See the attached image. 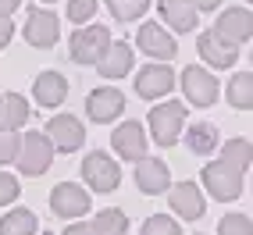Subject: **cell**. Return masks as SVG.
<instances>
[{
	"label": "cell",
	"mask_w": 253,
	"mask_h": 235,
	"mask_svg": "<svg viewBox=\"0 0 253 235\" xmlns=\"http://www.w3.org/2000/svg\"><path fill=\"white\" fill-rule=\"evenodd\" d=\"M182 93H185V104L193 107H214L217 104V78L211 75V68H200V64H189L182 72Z\"/></svg>",
	"instance_id": "8992f818"
},
{
	"label": "cell",
	"mask_w": 253,
	"mask_h": 235,
	"mask_svg": "<svg viewBox=\"0 0 253 235\" xmlns=\"http://www.w3.org/2000/svg\"><path fill=\"white\" fill-rule=\"evenodd\" d=\"M107 43H111V32L104 25H93V22L79 25L75 36H72V43H68L72 46V61L75 64H96L100 57H104Z\"/></svg>",
	"instance_id": "5b68a950"
},
{
	"label": "cell",
	"mask_w": 253,
	"mask_h": 235,
	"mask_svg": "<svg viewBox=\"0 0 253 235\" xmlns=\"http://www.w3.org/2000/svg\"><path fill=\"white\" fill-rule=\"evenodd\" d=\"M168 189H171V193H168V203H171V210L178 217H185V221L204 217L207 199H204V189H200L196 182H178V186H168Z\"/></svg>",
	"instance_id": "7c38bea8"
},
{
	"label": "cell",
	"mask_w": 253,
	"mask_h": 235,
	"mask_svg": "<svg viewBox=\"0 0 253 235\" xmlns=\"http://www.w3.org/2000/svg\"><path fill=\"white\" fill-rule=\"evenodd\" d=\"M50 210L57 217H68V221L86 217L89 214V189H82L79 182H61V186H54V193H50Z\"/></svg>",
	"instance_id": "ba28073f"
},
{
	"label": "cell",
	"mask_w": 253,
	"mask_h": 235,
	"mask_svg": "<svg viewBox=\"0 0 253 235\" xmlns=\"http://www.w3.org/2000/svg\"><path fill=\"white\" fill-rule=\"evenodd\" d=\"M146 143H150V136H146V128L139 121H122L111 136V146L122 160H139L146 154Z\"/></svg>",
	"instance_id": "4fadbf2b"
},
{
	"label": "cell",
	"mask_w": 253,
	"mask_h": 235,
	"mask_svg": "<svg viewBox=\"0 0 253 235\" xmlns=\"http://www.w3.org/2000/svg\"><path fill=\"white\" fill-rule=\"evenodd\" d=\"M221 160L232 164V167H239V171L246 175V167H250V160H253V146H250L246 139H228V143L221 146Z\"/></svg>",
	"instance_id": "484cf974"
},
{
	"label": "cell",
	"mask_w": 253,
	"mask_h": 235,
	"mask_svg": "<svg viewBox=\"0 0 253 235\" xmlns=\"http://www.w3.org/2000/svg\"><path fill=\"white\" fill-rule=\"evenodd\" d=\"M185 118H189V107L178 104V100H168V104H157L146 118V132L157 146H175L182 139Z\"/></svg>",
	"instance_id": "6da1fadb"
},
{
	"label": "cell",
	"mask_w": 253,
	"mask_h": 235,
	"mask_svg": "<svg viewBox=\"0 0 253 235\" xmlns=\"http://www.w3.org/2000/svg\"><path fill=\"white\" fill-rule=\"evenodd\" d=\"M43 4H57V0H43Z\"/></svg>",
	"instance_id": "8d00e7d4"
},
{
	"label": "cell",
	"mask_w": 253,
	"mask_h": 235,
	"mask_svg": "<svg viewBox=\"0 0 253 235\" xmlns=\"http://www.w3.org/2000/svg\"><path fill=\"white\" fill-rule=\"evenodd\" d=\"M228 104L235 111H250L253 107V72H239V75H232L228 82Z\"/></svg>",
	"instance_id": "603a6c76"
},
{
	"label": "cell",
	"mask_w": 253,
	"mask_h": 235,
	"mask_svg": "<svg viewBox=\"0 0 253 235\" xmlns=\"http://www.w3.org/2000/svg\"><path fill=\"white\" fill-rule=\"evenodd\" d=\"M22 0H0V14H11V11H18Z\"/></svg>",
	"instance_id": "d590c367"
},
{
	"label": "cell",
	"mask_w": 253,
	"mask_h": 235,
	"mask_svg": "<svg viewBox=\"0 0 253 235\" xmlns=\"http://www.w3.org/2000/svg\"><path fill=\"white\" fill-rule=\"evenodd\" d=\"M82 178L93 193H114L122 186V164L111 160V154H104V150H93L82 160Z\"/></svg>",
	"instance_id": "277c9868"
},
{
	"label": "cell",
	"mask_w": 253,
	"mask_h": 235,
	"mask_svg": "<svg viewBox=\"0 0 253 235\" xmlns=\"http://www.w3.org/2000/svg\"><path fill=\"white\" fill-rule=\"evenodd\" d=\"M175 89V72L168 61H157V64H146V68H139L136 75V93L143 100H161Z\"/></svg>",
	"instance_id": "30bf717a"
},
{
	"label": "cell",
	"mask_w": 253,
	"mask_h": 235,
	"mask_svg": "<svg viewBox=\"0 0 253 235\" xmlns=\"http://www.w3.org/2000/svg\"><path fill=\"white\" fill-rule=\"evenodd\" d=\"M122 111H125V96L114 86H100L86 96V114L96 125H111L114 118H122Z\"/></svg>",
	"instance_id": "8fae6325"
},
{
	"label": "cell",
	"mask_w": 253,
	"mask_h": 235,
	"mask_svg": "<svg viewBox=\"0 0 253 235\" xmlns=\"http://www.w3.org/2000/svg\"><path fill=\"white\" fill-rule=\"evenodd\" d=\"M0 96H4V93H0Z\"/></svg>",
	"instance_id": "f35d334b"
},
{
	"label": "cell",
	"mask_w": 253,
	"mask_h": 235,
	"mask_svg": "<svg viewBox=\"0 0 253 235\" xmlns=\"http://www.w3.org/2000/svg\"><path fill=\"white\" fill-rule=\"evenodd\" d=\"M32 100H36L40 107H46V111L61 107L64 100H68V78L61 72H40L36 82H32Z\"/></svg>",
	"instance_id": "ac0fdd59"
},
{
	"label": "cell",
	"mask_w": 253,
	"mask_h": 235,
	"mask_svg": "<svg viewBox=\"0 0 253 235\" xmlns=\"http://www.w3.org/2000/svg\"><path fill=\"white\" fill-rule=\"evenodd\" d=\"M107 7L118 22H136L150 11V0H107Z\"/></svg>",
	"instance_id": "4316f807"
},
{
	"label": "cell",
	"mask_w": 253,
	"mask_h": 235,
	"mask_svg": "<svg viewBox=\"0 0 253 235\" xmlns=\"http://www.w3.org/2000/svg\"><path fill=\"white\" fill-rule=\"evenodd\" d=\"M14 36V22H11V14H0V50H4Z\"/></svg>",
	"instance_id": "d6a6232c"
},
{
	"label": "cell",
	"mask_w": 253,
	"mask_h": 235,
	"mask_svg": "<svg viewBox=\"0 0 253 235\" xmlns=\"http://www.w3.org/2000/svg\"><path fill=\"white\" fill-rule=\"evenodd\" d=\"M96 18V0H68V22L86 25Z\"/></svg>",
	"instance_id": "f546056e"
},
{
	"label": "cell",
	"mask_w": 253,
	"mask_h": 235,
	"mask_svg": "<svg viewBox=\"0 0 253 235\" xmlns=\"http://www.w3.org/2000/svg\"><path fill=\"white\" fill-rule=\"evenodd\" d=\"M214 32L228 43H246L253 36V14L246 7H225L214 18Z\"/></svg>",
	"instance_id": "9a60e30c"
},
{
	"label": "cell",
	"mask_w": 253,
	"mask_h": 235,
	"mask_svg": "<svg viewBox=\"0 0 253 235\" xmlns=\"http://www.w3.org/2000/svg\"><path fill=\"white\" fill-rule=\"evenodd\" d=\"M132 64H136V54H132V46L122 43V39H111L107 50H104V57L96 61V72L104 75V78H125L132 72Z\"/></svg>",
	"instance_id": "d6986e66"
},
{
	"label": "cell",
	"mask_w": 253,
	"mask_h": 235,
	"mask_svg": "<svg viewBox=\"0 0 253 235\" xmlns=\"http://www.w3.org/2000/svg\"><path fill=\"white\" fill-rule=\"evenodd\" d=\"M40 221L32 210H11L0 217V235H36Z\"/></svg>",
	"instance_id": "d4e9b609"
},
{
	"label": "cell",
	"mask_w": 253,
	"mask_h": 235,
	"mask_svg": "<svg viewBox=\"0 0 253 235\" xmlns=\"http://www.w3.org/2000/svg\"><path fill=\"white\" fill-rule=\"evenodd\" d=\"M89 225H93L96 235H128V217H125V210H118V207L100 210Z\"/></svg>",
	"instance_id": "cb8c5ba5"
},
{
	"label": "cell",
	"mask_w": 253,
	"mask_h": 235,
	"mask_svg": "<svg viewBox=\"0 0 253 235\" xmlns=\"http://www.w3.org/2000/svg\"><path fill=\"white\" fill-rule=\"evenodd\" d=\"M196 50H200V57H204L211 68H232V64L239 61V43L221 39L214 29H211V32H200Z\"/></svg>",
	"instance_id": "5bb4252c"
},
{
	"label": "cell",
	"mask_w": 253,
	"mask_h": 235,
	"mask_svg": "<svg viewBox=\"0 0 253 235\" xmlns=\"http://www.w3.org/2000/svg\"><path fill=\"white\" fill-rule=\"evenodd\" d=\"M18 178L14 175H7V171H0V207H7V203H14L18 199Z\"/></svg>",
	"instance_id": "1f68e13d"
},
{
	"label": "cell",
	"mask_w": 253,
	"mask_h": 235,
	"mask_svg": "<svg viewBox=\"0 0 253 235\" xmlns=\"http://www.w3.org/2000/svg\"><path fill=\"white\" fill-rule=\"evenodd\" d=\"M189 4L196 11H217V7H221V0H189Z\"/></svg>",
	"instance_id": "e575fe53"
},
{
	"label": "cell",
	"mask_w": 253,
	"mask_h": 235,
	"mask_svg": "<svg viewBox=\"0 0 253 235\" xmlns=\"http://www.w3.org/2000/svg\"><path fill=\"white\" fill-rule=\"evenodd\" d=\"M157 11H161V18L171 25L175 32H193L196 29V7L189 4V0H157Z\"/></svg>",
	"instance_id": "ffe728a7"
},
{
	"label": "cell",
	"mask_w": 253,
	"mask_h": 235,
	"mask_svg": "<svg viewBox=\"0 0 253 235\" xmlns=\"http://www.w3.org/2000/svg\"><path fill=\"white\" fill-rule=\"evenodd\" d=\"M25 39L36 46V50H50L61 39V18L54 11H43V7H29L25 11Z\"/></svg>",
	"instance_id": "52a82bcc"
},
{
	"label": "cell",
	"mask_w": 253,
	"mask_h": 235,
	"mask_svg": "<svg viewBox=\"0 0 253 235\" xmlns=\"http://www.w3.org/2000/svg\"><path fill=\"white\" fill-rule=\"evenodd\" d=\"M14 150H18V132L0 128V167L14 160Z\"/></svg>",
	"instance_id": "4dcf8cb0"
},
{
	"label": "cell",
	"mask_w": 253,
	"mask_h": 235,
	"mask_svg": "<svg viewBox=\"0 0 253 235\" xmlns=\"http://www.w3.org/2000/svg\"><path fill=\"white\" fill-rule=\"evenodd\" d=\"M43 235H54V232H43Z\"/></svg>",
	"instance_id": "74e56055"
},
{
	"label": "cell",
	"mask_w": 253,
	"mask_h": 235,
	"mask_svg": "<svg viewBox=\"0 0 253 235\" xmlns=\"http://www.w3.org/2000/svg\"><path fill=\"white\" fill-rule=\"evenodd\" d=\"M200 189H207L214 199H221V203H232V199L243 196V171L239 167L225 164L221 157L211 160L204 167V178H200Z\"/></svg>",
	"instance_id": "3957f363"
},
{
	"label": "cell",
	"mask_w": 253,
	"mask_h": 235,
	"mask_svg": "<svg viewBox=\"0 0 253 235\" xmlns=\"http://www.w3.org/2000/svg\"><path fill=\"white\" fill-rule=\"evenodd\" d=\"M14 164L25 178H40L50 164H54V143L43 132H25L18 136V150H14Z\"/></svg>",
	"instance_id": "7a4b0ae2"
},
{
	"label": "cell",
	"mask_w": 253,
	"mask_h": 235,
	"mask_svg": "<svg viewBox=\"0 0 253 235\" xmlns=\"http://www.w3.org/2000/svg\"><path fill=\"white\" fill-rule=\"evenodd\" d=\"M64 235H96L89 221H72L68 228H64Z\"/></svg>",
	"instance_id": "836d02e7"
},
{
	"label": "cell",
	"mask_w": 253,
	"mask_h": 235,
	"mask_svg": "<svg viewBox=\"0 0 253 235\" xmlns=\"http://www.w3.org/2000/svg\"><path fill=\"white\" fill-rule=\"evenodd\" d=\"M139 235H182L178 221L175 217H168V214H154V217H146V225Z\"/></svg>",
	"instance_id": "83f0119b"
},
{
	"label": "cell",
	"mask_w": 253,
	"mask_h": 235,
	"mask_svg": "<svg viewBox=\"0 0 253 235\" xmlns=\"http://www.w3.org/2000/svg\"><path fill=\"white\" fill-rule=\"evenodd\" d=\"M168 182H171V175H168V164L161 157H139L136 160V189H143L146 196H161L168 193Z\"/></svg>",
	"instance_id": "2e32d148"
},
{
	"label": "cell",
	"mask_w": 253,
	"mask_h": 235,
	"mask_svg": "<svg viewBox=\"0 0 253 235\" xmlns=\"http://www.w3.org/2000/svg\"><path fill=\"white\" fill-rule=\"evenodd\" d=\"M182 132H185V146H189L196 157H207V154L217 150V128L211 121H200L193 128H182Z\"/></svg>",
	"instance_id": "7402d4cb"
},
{
	"label": "cell",
	"mask_w": 253,
	"mask_h": 235,
	"mask_svg": "<svg viewBox=\"0 0 253 235\" xmlns=\"http://www.w3.org/2000/svg\"><path fill=\"white\" fill-rule=\"evenodd\" d=\"M29 125V104L22 93H4L0 96V128H11L18 132Z\"/></svg>",
	"instance_id": "44dd1931"
},
{
	"label": "cell",
	"mask_w": 253,
	"mask_h": 235,
	"mask_svg": "<svg viewBox=\"0 0 253 235\" xmlns=\"http://www.w3.org/2000/svg\"><path fill=\"white\" fill-rule=\"evenodd\" d=\"M139 50L150 54L154 61H171L178 54V43L168 36V29L157 25V22H143L139 25Z\"/></svg>",
	"instance_id": "e0dca14e"
},
{
	"label": "cell",
	"mask_w": 253,
	"mask_h": 235,
	"mask_svg": "<svg viewBox=\"0 0 253 235\" xmlns=\"http://www.w3.org/2000/svg\"><path fill=\"white\" fill-rule=\"evenodd\" d=\"M43 136L54 143V150H61V154H75L82 146V139H86V128H82V121L75 114H54L46 121Z\"/></svg>",
	"instance_id": "9c48e42d"
},
{
	"label": "cell",
	"mask_w": 253,
	"mask_h": 235,
	"mask_svg": "<svg viewBox=\"0 0 253 235\" xmlns=\"http://www.w3.org/2000/svg\"><path fill=\"white\" fill-rule=\"evenodd\" d=\"M217 235H253V221L246 214H225L217 221Z\"/></svg>",
	"instance_id": "f1b7e54d"
}]
</instances>
